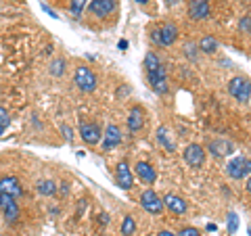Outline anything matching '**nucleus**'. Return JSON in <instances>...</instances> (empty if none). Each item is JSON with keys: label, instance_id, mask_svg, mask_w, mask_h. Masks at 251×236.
Instances as JSON below:
<instances>
[{"label": "nucleus", "instance_id": "obj_1", "mask_svg": "<svg viewBox=\"0 0 251 236\" xmlns=\"http://www.w3.org/2000/svg\"><path fill=\"white\" fill-rule=\"evenodd\" d=\"M226 90H228L230 96L241 105H247L251 98V80L247 75H234L226 84Z\"/></svg>", "mask_w": 251, "mask_h": 236}, {"label": "nucleus", "instance_id": "obj_2", "mask_svg": "<svg viewBox=\"0 0 251 236\" xmlns=\"http://www.w3.org/2000/svg\"><path fill=\"white\" fill-rule=\"evenodd\" d=\"M74 84L82 94H90L97 90L99 80H97V73H94L88 65H80V67H75V71H74Z\"/></svg>", "mask_w": 251, "mask_h": 236}, {"label": "nucleus", "instance_id": "obj_3", "mask_svg": "<svg viewBox=\"0 0 251 236\" xmlns=\"http://www.w3.org/2000/svg\"><path fill=\"white\" fill-rule=\"evenodd\" d=\"M226 176L232 178V180H243V178H249L251 176V159L247 157H232V159L226 163Z\"/></svg>", "mask_w": 251, "mask_h": 236}, {"label": "nucleus", "instance_id": "obj_4", "mask_svg": "<svg viewBox=\"0 0 251 236\" xmlns=\"http://www.w3.org/2000/svg\"><path fill=\"white\" fill-rule=\"evenodd\" d=\"M140 207H143L147 213L151 215H161L163 213V196L157 194L153 188H145L143 194H140Z\"/></svg>", "mask_w": 251, "mask_h": 236}, {"label": "nucleus", "instance_id": "obj_5", "mask_svg": "<svg viewBox=\"0 0 251 236\" xmlns=\"http://www.w3.org/2000/svg\"><path fill=\"white\" fill-rule=\"evenodd\" d=\"M147 75V82L149 86H151V90L155 94H159V96H163V94H168L170 90V84H168V73H166V67H159V69H153V71H145Z\"/></svg>", "mask_w": 251, "mask_h": 236}, {"label": "nucleus", "instance_id": "obj_6", "mask_svg": "<svg viewBox=\"0 0 251 236\" xmlns=\"http://www.w3.org/2000/svg\"><path fill=\"white\" fill-rule=\"evenodd\" d=\"M205 155H207L205 148L197 142H193V144H186L182 159L191 169H199V167H203V163H205Z\"/></svg>", "mask_w": 251, "mask_h": 236}, {"label": "nucleus", "instance_id": "obj_7", "mask_svg": "<svg viewBox=\"0 0 251 236\" xmlns=\"http://www.w3.org/2000/svg\"><path fill=\"white\" fill-rule=\"evenodd\" d=\"M80 136L86 144H90V146H97L100 140H103V130H100V125L99 123H94V121H86L82 119L80 121Z\"/></svg>", "mask_w": 251, "mask_h": 236}, {"label": "nucleus", "instance_id": "obj_8", "mask_svg": "<svg viewBox=\"0 0 251 236\" xmlns=\"http://www.w3.org/2000/svg\"><path fill=\"white\" fill-rule=\"evenodd\" d=\"M0 211H2L4 222H6V224H11V226H13V224H17V222H19L21 211H19L17 201H15L13 196L4 194V192H0Z\"/></svg>", "mask_w": 251, "mask_h": 236}, {"label": "nucleus", "instance_id": "obj_9", "mask_svg": "<svg viewBox=\"0 0 251 236\" xmlns=\"http://www.w3.org/2000/svg\"><path fill=\"white\" fill-rule=\"evenodd\" d=\"M88 13L97 19H107L109 15H113L117 9V0H90L88 2Z\"/></svg>", "mask_w": 251, "mask_h": 236}, {"label": "nucleus", "instance_id": "obj_10", "mask_svg": "<svg viewBox=\"0 0 251 236\" xmlns=\"http://www.w3.org/2000/svg\"><path fill=\"white\" fill-rule=\"evenodd\" d=\"M122 130H120V125H115V123H107V128L103 130V140H100V146H103V151L109 153V151H113L115 146H120L122 144Z\"/></svg>", "mask_w": 251, "mask_h": 236}, {"label": "nucleus", "instance_id": "obj_11", "mask_svg": "<svg viewBox=\"0 0 251 236\" xmlns=\"http://www.w3.org/2000/svg\"><path fill=\"white\" fill-rule=\"evenodd\" d=\"M115 184L122 190H132V186H134V171L130 169L128 161H120L115 165Z\"/></svg>", "mask_w": 251, "mask_h": 236}, {"label": "nucleus", "instance_id": "obj_12", "mask_svg": "<svg viewBox=\"0 0 251 236\" xmlns=\"http://www.w3.org/2000/svg\"><path fill=\"white\" fill-rule=\"evenodd\" d=\"M207 151L214 159H224V157H230L234 153V144L226 138H214V140H209Z\"/></svg>", "mask_w": 251, "mask_h": 236}, {"label": "nucleus", "instance_id": "obj_13", "mask_svg": "<svg viewBox=\"0 0 251 236\" xmlns=\"http://www.w3.org/2000/svg\"><path fill=\"white\" fill-rule=\"evenodd\" d=\"M211 13L209 0H188V17L193 21H205Z\"/></svg>", "mask_w": 251, "mask_h": 236}, {"label": "nucleus", "instance_id": "obj_14", "mask_svg": "<svg viewBox=\"0 0 251 236\" xmlns=\"http://www.w3.org/2000/svg\"><path fill=\"white\" fill-rule=\"evenodd\" d=\"M145 117H147V113H145V109L140 107V105H134L128 111V119H126V123H128V130L132 132V134H138L140 130L145 128Z\"/></svg>", "mask_w": 251, "mask_h": 236}, {"label": "nucleus", "instance_id": "obj_15", "mask_svg": "<svg viewBox=\"0 0 251 236\" xmlns=\"http://www.w3.org/2000/svg\"><path fill=\"white\" fill-rule=\"evenodd\" d=\"M134 176H136L143 184H149V186L157 182V169H155L149 161H138V163L134 165Z\"/></svg>", "mask_w": 251, "mask_h": 236}, {"label": "nucleus", "instance_id": "obj_16", "mask_svg": "<svg viewBox=\"0 0 251 236\" xmlns=\"http://www.w3.org/2000/svg\"><path fill=\"white\" fill-rule=\"evenodd\" d=\"M163 207H166L170 213H174V215H182V213H186L188 203L182 199V196H178L174 192H168L166 196H163Z\"/></svg>", "mask_w": 251, "mask_h": 236}, {"label": "nucleus", "instance_id": "obj_17", "mask_svg": "<svg viewBox=\"0 0 251 236\" xmlns=\"http://www.w3.org/2000/svg\"><path fill=\"white\" fill-rule=\"evenodd\" d=\"M0 192H4V194L13 196V199H17V196L23 194V186L15 176H4V178H0Z\"/></svg>", "mask_w": 251, "mask_h": 236}, {"label": "nucleus", "instance_id": "obj_18", "mask_svg": "<svg viewBox=\"0 0 251 236\" xmlns=\"http://www.w3.org/2000/svg\"><path fill=\"white\" fill-rule=\"evenodd\" d=\"M155 138H157V142H159V146H163L168 153H176V140L172 138V134L166 125H159V128H157Z\"/></svg>", "mask_w": 251, "mask_h": 236}, {"label": "nucleus", "instance_id": "obj_19", "mask_svg": "<svg viewBox=\"0 0 251 236\" xmlns=\"http://www.w3.org/2000/svg\"><path fill=\"white\" fill-rule=\"evenodd\" d=\"M159 34H161V46H172L178 38V25L172 23V21L163 23V25L159 27Z\"/></svg>", "mask_w": 251, "mask_h": 236}, {"label": "nucleus", "instance_id": "obj_20", "mask_svg": "<svg viewBox=\"0 0 251 236\" xmlns=\"http://www.w3.org/2000/svg\"><path fill=\"white\" fill-rule=\"evenodd\" d=\"M36 190H38V194H42V196H54L57 194V190H59V184L54 182V180H38L36 182Z\"/></svg>", "mask_w": 251, "mask_h": 236}, {"label": "nucleus", "instance_id": "obj_21", "mask_svg": "<svg viewBox=\"0 0 251 236\" xmlns=\"http://www.w3.org/2000/svg\"><path fill=\"white\" fill-rule=\"evenodd\" d=\"M197 44H199V50H201L203 54H214V52H218V46H220L216 38H214V36H209V34L203 36Z\"/></svg>", "mask_w": 251, "mask_h": 236}, {"label": "nucleus", "instance_id": "obj_22", "mask_svg": "<svg viewBox=\"0 0 251 236\" xmlns=\"http://www.w3.org/2000/svg\"><path fill=\"white\" fill-rule=\"evenodd\" d=\"M182 52H184V57H186L188 61H191V63L199 61V54H201L199 44L195 42V40H186V42L182 44Z\"/></svg>", "mask_w": 251, "mask_h": 236}, {"label": "nucleus", "instance_id": "obj_23", "mask_svg": "<svg viewBox=\"0 0 251 236\" xmlns=\"http://www.w3.org/2000/svg\"><path fill=\"white\" fill-rule=\"evenodd\" d=\"M65 67H67V61L63 59V57H57V59H52V61H50L49 73H50L52 77H61L63 73H65Z\"/></svg>", "mask_w": 251, "mask_h": 236}, {"label": "nucleus", "instance_id": "obj_24", "mask_svg": "<svg viewBox=\"0 0 251 236\" xmlns=\"http://www.w3.org/2000/svg\"><path fill=\"white\" fill-rule=\"evenodd\" d=\"M163 65L161 59L157 57V54L151 50V52H147L145 54V61H143V67H145V71H153V69H159Z\"/></svg>", "mask_w": 251, "mask_h": 236}, {"label": "nucleus", "instance_id": "obj_25", "mask_svg": "<svg viewBox=\"0 0 251 236\" xmlns=\"http://www.w3.org/2000/svg\"><path fill=\"white\" fill-rule=\"evenodd\" d=\"M136 232V222L132 215H126L122 219V236H132Z\"/></svg>", "mask_w": 251, "mask_h": 236}, {"label": "nucleus", "instance_id": "obj_26", "mask_svg": "<svg viewBox=\"0 0 251 236\" xmlns=\"http://www.w3.org/2000/svg\"><path fill=\"white\" fill-rule=\"evenodd\" d=\"M228 219H226V224H228V228H226V230H228V234H234L239 230V215L234 213V211H228V215H226Z\"/></svg>", "mask_w": 251, "mask_h": 236}, {"label": "nucleus", "instance_id": "obj_27", "mask_svg": "<svg viewBox=\"0 0 251 236\" xmlns=\"http://www.w3.org/2000/svg\"><path fill=\"white\" fill-rule=\"evenodd\" d=\"M86 6H88V0H72V13L75 15V19L82 17V13H84Z\"/></svg>", "mask_w": 251, "mask_h": 236}, {"label": "nucleus", "instance_id": "obj_28", "mask_svg": "<svg viewBox=\"0 0 251 236\" xmlns=\"http://www.w3.org/2000/svg\"><path fill=\"white\" fill-rule=\"evenodd\" d=\"M176 236H201V230L195 226H184V228H180Z\"/></svg>", "mask_w": 251, "mask_h": 236}, {"label": "nucleus", "instance_id": "obj_29", "mask_svg": "<svg viewBox=\"0 0 251 236\" xmlns=\"http://www.w3.org/2000/svg\"><path fill=\"white\" fill-rule=\"evenodd\" d=\"M11 125V115H9V111H6V109L0 105V128H9Z\"/></svg>", "mask_w": 251, "mask_h": 236}, {"label": "nucleus", "instance_id": "obj_30", "mask_svg": "<svg viewBox=\"0 0 251 236\" xmlns=\"http://www.w3.org/2000/svg\"><path fill=\"white\" fill-rule=\"evenodd\" d=\"M61 132H63V136H65L67 142H72V140H74V130L69 128V125L63 123V125H61Z\"/></svg>", "mask_w": 251, "mask_h": 236}, {"label": "nucleus", "instance_id": "obj_31", "mask_svg": "<svg viewBox=\"0 0 251 236\" xmlns=\"http://www.w3.org/2000/svg\"><path fill=\"white\" fill-rule=\"evenodd\" d=\"M151 40H153L155 44H159V46H161V34H159V27H153V29H151Z\"/></svg>", "mask_w": 251, "mask_h": 236}, {"label": "nucleus", "instance_id": "obj_32", "mask_svg": "<svg viewBox=\"0 0 251 236\" xmlns=\"http://www.w3.org/2000/svg\"><path fill=\"white\" fill-rule=\"evenodd\" d=\"M40 9H42V11L46 13V15H50V17H52V19H59V15H57V11H52V9H50V6H49V4H44V2H42V4H40Z\"/></svg>", "mask_w": 251, "mask_h": 236}, {"label": "nucleus", "instance_id": "obj_33", "mask_svg": "<svg viewBox=\"0 0 251 236\" xmlns=\"http://www.w3.org/2000/svg\"><path fill=\"white\" fill-rule=\"evenodd\" d=\"M130 92H132V90H130V86H128V84H124V86H120V90H117V96H120V98H122V96H128Z\"/></svg>", "mask_w": 251, "mask_h": 236}, {"label": "nucleus", "instance_id": "obj_34", "mask_svg": "<svg viewBox=\"0 0 251 236\" xmlns=\"http://www.w3.org/2000/svg\"><path fill=\"white\" fill-rule=\"evenodd\" d=\"M247 27H249V17H243V19L239 21V29H241V31H247Z\"/></svg>", "mask_w": 251, "mask_h": 236}, {"label": "nucleus", "instance_id": "obj_35", "mask_svg": "<svg viewBox=\"0 0 251 236\" xmlns=\"http://www.w3.org/2000/svg\"><path fill=\"white\" fill-rule=\"evenodd\" d=\"M128 40H120V42H117V48H120V50H128Z\"/></svg>", "mask_w": 251, "mask_h": 236}, {"label": "nucleus", "instance_id": "obj_36", "mask_svg": "<svg viewBox=\"0 0 251 236\" xmlns=\"http://www.w3.org/2000/svg\"><path fill=\"white\" fill-rule=\"evenodd\" d=\"M99 219H100V224H103V226H105V224H109V222H111V217H109L107 213H100V215H99Z\"/></svg>", "mask_w": 251, "mask_h": 236}, {"label": "nucleus", "instance_id": "obj_37", "mask_svg": "<svg viewBox=\"0 0 251 236\" xmlns=\"http://www.w3.org/2000/svg\"><path fill=\"white\" fill-rule=\"evenodd\" d=\"M155 236H176V234H174V232H170V230H159Z\"/></svg>", "mask_w": 251, "mask_h": 236}, {"label": "nucleus", "instance_id": "obj_38", "mask_svg": "<svg viewBox=\"0 0 251 236\" xmlns=\"http://www.w3.org/2000/svg\"><path fill=\"white\" fill-rule=\"evenodd\" d=\"M205 230H207V232H216V230H218V226H216V224H207Z\"/></svg>", "mask_w": 251, "mask_h": 236}, {"label": "nucleus", "instance_id": "obj_39", "mask_svg": "<svg viewBox=\"0 0 251 236\" xmlns=\"http://www.w3.org/2000/svg\"><path fill=\"white\" fill-rule=\"evenodd\" d=\"M245 190H247V192L251 194V176L247 178V182H245Z\"/></svg>", "mask_w": 251, "mask_h": 236}, {"label": "nucleus", "instance_id": "obj_40", "mask_svg": "<svg viewBox=\"0 0 251 236\" xmlns=\"http://www.w3.org/2000/svg\"><path fill=\"white\" fill-rule=\"evenodd\" d=\"M136 2H138L140 6H143V4H149V0H136Z\"/></svg>", "mask_w": 251, "mask_h": 236}, {"label": "nucleus", "instance_id": "obj_41", "mask_svg": "<svg viewBox=\"0 0 251 236\" xmlns=\"http://www.w3.org/2000/svg\"><path fill=\"white\" fill-rule=\"evenodd\" d=\"M247 34L251 36V17H249V27H247Z\"/></svg>", "mask_w": 251, "mask_h": 236}, {"label": "nucleus", "instance_id": "obj_42", "mask_svg": "<svg viewBox=\"0 0 251 236\" xmlns=\"http://www.w3.org/2000/svg\"><path fill=\"white\" fill-rule=\"evenodd\" d=\"M4 136V128H0V138H2Z\"/></svg>", "mask_w": 251, "mask_h": 236}, {"label": "nucleus", "instance_id": "obj_43", "mask_svg": "<svg viewBox=\"0 0 251 236\" xmlns=\"http://www.w3.org/2000/svg\"><path fill=\"white\" fill-rule=\"evenodd\" d=\"M145 236H155V234H145Z\"/></svg>", "mask_w": 251, "mask_h": 236}, {"label": "nucleus", "instance_id": "obj_44", "mask_svg": "<svg viewBox=\"0 0 251 236\" xmlns=\"http://www.w3.org/2000/svg\"><path fill=\"white\" fill-rule=\"evenodd\" d=\"M249 234H251V228H249Z\"/></svg>", "mask_w": 251, "mask_h": 236}]
</instances>
